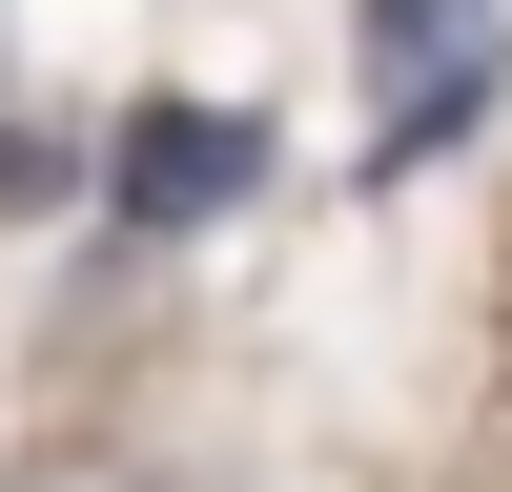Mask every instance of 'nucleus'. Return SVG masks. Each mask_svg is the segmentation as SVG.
<instances>
[{"mask_svg": "<svg viewBox=\"0 0 512 492\" xmlns=\"http://www.w3.org/2000/svg\"><path fill=\"white\" fill-rule=\"evenodd\" d=\"M246 185H267V123L246 103H144L103 144V246H185V226H226Z\"/></svg>", "mask_w": 512, "mask_h": 492, "instance_id": "obj_1", "label": "nucleus"}, {"mask_svg": "<svg viewBox=\"0 0 512 492\" xmlns=\"http://www.w3.org/2000/svg\"><path fill=\"white\" fill-rule=\"evenodd\" d=\"M62 185H82V144H62V123H0V226H41Z\"/></svg>", "mask_w": 512, "mask_h": 492, "instance_id": "obj_2", "label": "nucleus"}]
</instances>
